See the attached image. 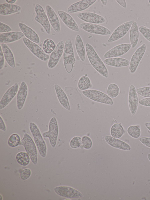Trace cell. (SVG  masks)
Listing matches in <instances>:
<instances>
[{"label":"cell","mask_w":150,"mask_h":200,"mask_svg":"<svg viewBox=\"0 0 150 200\" xmlns=\"http://www.w3.org/2000/svg\"><path fill=\"white\" fill-rule=\"evenodd\" d=\"M85 47L88 58L91 64L101 75L107 78L108 77L107 68L93 46L87 43Z\"/></svg>","instance_id":"6da1fadb"},{"label":"cell","mask_w":150,"mask_h":200,"mask_svg":"<svg viewBox=\"0 0 150 200\" xmlns=\"http://www.w3.org/2000/svg\"><path fill=\"white\" fill-rule=\"evenodd\" d=\"M29 128L40 155L42 157H45L47 154V146L39 128L36 123L32 122L30 123Z\"/></svg>","instance_id":"7a4b0ae2"},{"label":"cell","mask_w":150,"mask_h":200,"mask_svg":"<svg viewBox=\"0 0 150 200\" xmlns=\"http://www.w3.org/2000/svg\"><path fill=\"white\" fill-rule=\"evenodd\" d=\"M76 61L71 41L70 39H67L64 44L63 62L65 69L68 73L72 72Z\"/></svg>","instance_id":"3957f363"},{"label":"cell","mask_w":150,"mask_h":200,"mask_svg":"<svg viewBox=\"0 0 150 200\" xmlns=\"http://www.w3.org/2000/svg\"><path fill=\"white\" fill-rule=\"evenodd\" d=\"M19 145L23 146L33 164L36 165L38 160L37 147L31 136L27 133H25Z\"/></svg>","instance_id":"277c9868"},{"label":"cell","mask_w":150,"mask_h":200,"mask_svg":"<svg viewBox=\"0 0 150 200\" xmlns=\"http://www.w3.org/2000/svg\"><path fill=\"white\" fill-rule=\"evenodd\" d=\"M82 92L86 97L94 101L110 105L114 104L112 98L100 91L90 89L83 91Z\"/></svg>","instance_id":"5b68a950"},{"label":"cell","mask_w":150,"mask_h":200,"mask_svg":"<svg viewBox=\"0 0 150 200\" xmlns=\"http://www.w3.org/2000/svg\"><path fill=\"white\" fill-rule=\"evenodd\" d=\"M59 134V127L57 120L53 117L50 120L48 131L43 132L42 135L44 138H48L51 146L54 148L57 144Z\"/></svg>","instance_id":"8992f818"},{"label":"cell","mask_w":150,"mask_h":200,"mask_svg":"<svg viewBox=\"0 0 150 200\" xmlns=\"http://www.w3.org/2000/svg\"><path fill=\"white\" fill-rule=\"evenodd\" d=\"M35 11L36 13L35 20L42 26L48 34H50L51 31V26L43 7L40 4H37Z\"/></svg>","instance_id":"52a82bcc"},{"label":"cell","mask_w":150,"mask_h":200,"mask_svg":"<svg viewBox=\"0 0 150 200\" xmlns=\"http://www.w3.org/2000/svg\"><path fill=\"white\" fill-rule=\"evenodd\" d=\"M146 50V45L143 43L133 53L131 57L129 67L130 73L134 74L136 71Z\"/></svg>","instance_id":"ba28073f"},{"label":"cell","mask_w":150,"mask_h":200,"mask_svg":"<svg viewBox=\"0 0 150 200\" xmlns=\"http://www.w3.org/2000/svg\"><path fill=\"white\" fill-rule=\"evenodd\" d=\"M23 41L28 48L37 57L45 62L48 60L50 55L46 54L43 49L37 43L25 38L23 39Z\"/></svg>","instance_id":"9c48e42d"},{"label":"cell","mask_w":150,"mask_h":200,"mask_svg":"<svg viewBox=\"0 0 150 200\" xmlns=\"http://www.w3.org/2000/svg\"><path fill=\"white\" fill-rule=\"evenodd\" d=\"M79 27L84 30L92 34L103 35L111 34V31L109 29L98 24L83 23L79 24Z\"/></svg>","instance_id":"30bf717a"},{"label":"cell","mask_w":150,"mask_h":200,"mask_svg":"<svg viewBox=\"0 0 150 200\" xmlns=\"http://www.w3.org/2000/svg\"><path fill=\"white\" fill-rule=\"evenodd\" d=\"M133 22L132 20L126 22L117 27L108 40L109 43L115 41L125 36L130 29Z\"/></svg>","instance_id":"8fae6325"},{"label":"cell","mask_w":150,"mask_h":200,"mask_svg":"<svg viewBox=\"0 0 150 200\" xmlns=\"http://www.w3.org/2000/svg\"><path fill=\"white\" fill-rule=\"evenodd\" d=\"M64 48L63 40H61L57 43L55 49L50 55L47 63L48 68L53 69L56 66L63 54Z\"/></svg>","instance_id":"7c38bea8"},{"label":"cell","mask_w":150,"mask_h":200,"mask_svg":"<svg viewBox=\"0 0 150 200\" xmlns=\"http://www.w3.org/2000/svg\"><path fill=\"white\" fill-rule=\"evenodd\" d=\"M131 48L130 43H122L117 45L107 51L103 57L106 59L121 56L127 52Z\"/></svg>","instance_id":"4fadbf2b"},{"label":"cell","mask_w":150,"mask_h":200,"mask_svg":"<svg viewBox=\"0 0 150 200\" xmlns=\"http://www.w3.org/2000/svg\"><path fill=\"white\" fill-rule=\"evenodd\" d=\"M54 192L58 195L69 198H79L83 195L78 190L71 187L64 186L56 187L54 189Z\"/></svg>","instance_id":"5bb4252c"},{"label":"cell","mask_w":150,"mask_h":200,"mask_svg":"<svg viewBox=\"0 0 150 200\" xmlns=\"http://www.w3.org/2000/svg\"><path fill=\"white\" fill-rule=\"evenodd\" d=\"M19 88L18 83H15L6 91L0 101V110L5 108L15 97Z\"/></svg>","instance_id":"9a60e30c"},{"label":"cell","mask_w":150,"mask_h":200,"mask_svg":"<svg viewBox=\"0 0 150 200\" xmlns=\"http://www.w3.org/2000/svg\"><path fill=\"white\" fill-rule=\"evenodd\" d=\"M77 16L81 20L88 23L98 24L103 23L105 21L103 16L92 12H81L78 13Z\"/></svg>","instance_id":"2e32d148"},{"label":"cell","mask_w":150,"mask_h":200,"mask_svg":"<svg viewBox=\"0 0 150 200\" xmlns=\"http://www.w3.org/2000/svg\"><path fill=\"white\" fill-rule=\"evenodd\" d=\"M138 97L136 89L133 84L129 88L128 96V104L131 113L134 115L136 113L138 106Z\"/></svg>","instance_id":"e0dca14e"},{"label":"cell","mask_w":150,"mask_h":200,"mask_svg":"<svg viewBox=\"0 0 150 200\" xmlns=\"http://www.w3.org/2000/svg\"><path fill=\"white\" fill-rule=\"evenodd\" d=\"M28 93V88L26 83L22 81L19 87L17 94L16 105L18 110H21L23 107Z\"/></svg>","instance_id":"ac0fdd59"},{"label":"cell","mask_w":150,"mask_h":200,"mask_svg":"<svg viewBox=\"0 0 150 200\" xmlns=\"http://www.w3.org/2000/svg\"><path fill=\"white\" fill-rule=\"evenodd\" d=\"M45 8L47 15L50 25L56 33H59L61 29L60 24L57 14L50 5H46Z\"/></svg>","instance_id":"d6986e66"},{"label":"cell","mask_w":150,"mask_h":200,"mask_svg":"<svg viewBox=\"0 0 150 200\" xmlns=\"http://www.w3.org/2000/svg\"><path fill=\"white\" fill-rule=\"evenodd\" d=\"M96 0H82L71 5L67 8L69 13H74L84 11L93 4Z\"/></svg>","instance_id":"ffe728a7"},{"label":"cell","mask_w":150,"mask_h":200,"mask_svg":"<svg viewBox=\"0 0 150 200\" xmlns=\"http://www.w3.org/2000/svg\"><path fill=\"white\" fill-rule=\"evenodd\" d=\"M57 12L62 21L67 27L75 31H79L77 23L69 13L62 10H58Z\"/></svg>","instance_id":"44dd1931"},{"label":"cell","mask_w":150,"mask_h":200,"mask_svg":"<svg viewBox=\"0 0 150 200\" xmlns=\"http://www.w3.org/2000/svg\"><path fill=\"white\" fill-rule=\"evenodd\" d=\"M24 36L22 32L19 31H13L3 33L0 35V43H12L20 40Z\"/></svg>","instance_id":"7402d4cb"},{"label":"cell","mask_w":150,"mask_h":200,"mask_svg":"<svg viewBox=\"0 0 150 200\" xmlns=\"http://www.w3.org/2000/svg\"><path fill=\"white\" fill-rule=\"evenodd\" d=\"M18 26L27 38L36 43H40V38L38 34L33 29L21 22L19 23Z\"/></svg>","instance_id":"603a6c76"},{"label":"cell","mask_w":150,"mask_h":200,"mask_svg":"<svg viewBox=\"0 0 150 200\" xmlns=\"http://www.w3.org/2000/svg\"><path fill=\"white\" fill-rule=\"evenodd\" d=\"M104 139L108 145L113 148L126 151L131 149L130 146L127 143L111 136L105 135Z\"/></svg>","instance_id":"cb8c5ba5"},{"label":"cell","mask_w":150,"mask_h":200,"mask_svg":"<svg viewBox=\"0 0 150 200\" xmlns=\"http://www.w3.org/2000/svg\"><path fill=\"white\" fill-rule=\"evenodd\" d=\"M54 89L57 98L60 104L65 109L70 110L71 107L69 101L64 90L57 84H55Z\"/></svg>","instance_id":"d4e9b609"},{"label":"cell","mask_w":150,"mask_h":200,"mask_svg":"<svg viewBox=\"0 0 150 200\" xmlns=\"http://www.w3.org/2000/svg\"><path fill=\"white\" fill-rule=\"evenodd\" d=\"M103 62L108 66L116 67H127L130 64L127 59L120 57L106 58L103 60Z\"/></svg>","instance_id":"484cf974"},{"label":"cell","mask_w":150,"mask_h":200,"mask_svg":"<svg viewBox=\"0 0 150 200\" xmlns=\"http://www.w3.org/2000/svg\"><path fill=\"white\" fill-rule=\"evenodd\" d=\"M21 7L15 4L4 3L0 5V15L6 16L10 15L20 11Z\"/></svg>","instance_id":"4316f807"},{"label":"cell","mask_w":150,"mask_h":200,"mask_svg":"<svg viewBox=\"0 0 150 200\" xmlns=\"http://www.w3.org/2000/svg\"><path fill=\"white\" fill-rule=\"evenodd\" d=\"M139 38V31L137 23L133 21L130 29L129 38L131 48H134L137 45Z\"/></svg>","instance_id":"83f0119b"},{"label":"cell","mask_w":150,"mask_h":200,"mask_svg":"<svg viewBox=\"0 0 150 200\" xmlns=\"http://www.w3.org/2000/svg\"><path fill=\"white\" fill-rule=\"evenodd\" d=\"M4 58L8 65L14 68L15 67V61L13 54L8 46L5 43H1Z\"/></svg>","instance_id":"f1b7e54d"},{"label":"cell","mask_w":150,"mask_h":200,"mask_svg":"<svg viewBox=\"0 0 150 200\" xmlns=\"http://www.w3.org/2000/svg\"><path fill=\"white\" fill-rule=\"evenodd\" d=\"M75 45L77 54L80 59L84 62L86 58V50L82 39L80 35H77L75 40Z\"/></svg>","instance_id":"f546056e"},{"label":"cell","mask_w":150,"mask_h":200,"mask_svg":"<svg viewBox=\"0 0 150 200\" xmlns=\"http://www.w3.org/2000/svg\"><path fill=\"white\" fill-rule=\"evenodd\" d=\"M124 131V128L120 123H115L111 126L110 132L112 137L119 139L123 135Z\"/></svg>","instance_id":"4dcf8cb0"},{"label":"cell","mask_w":150,"mask_h":200,"mask_svg":"<svg viewBox=\"0 0 150 200\" xmlns=\"http://www.w3.org/2000/svg\"><path fill=\"white\" fill-rule=\"evenodd\" d=\"M16 158L18 163L20 165L24 167L28 165L30 160L28 155L24 152H18L16 155Z\"/></svg>","instance_id":"1f68e13d"},{"label":"cell","mask_w":150,"mask_h":200,"mask_svg":"<svg viewBox=\"0 0 150 200\" xmlns=\"http://www.w3.org/2000/svg\"><path fill=\"white\" fill-rule=\"evenodd\" d=\"M56 46V44L52 40L47 38L43 42L42 49L46 54L49 55L55 49Z\"/></svg>","instance_id":"d6a6232c"},{"label":"cell","mask_w":150,"mask_h":200,"mask_svg":"<svg viewBox=\"0 0 150 200\" xmlns=\"http://www.w3.org/2000/svg\"><path fill=\"white\" fill-rule=\"evenodd\" d=\"M91 84V81L88 77L83 75L79 78L78 82V87L80 90L84 91L88 90Z\"/></svg>","instance_id":"836d02e7"},{"label":"cell","mask_w":150,"mask_h":200,"mask_svg":"<svg viewBox=\"0 0 150 200\" xmlns=\"http://www.w3.org/2000/svg\"><path fill=\"white\" fill-rule=\"evenodd\" d=\"M120 89L117 84L114 83L110 84L108 86L107 90V95L111 98L117 97L119 94Z\"/></svg>","instance_id":"e575fe53"},{"label":"cell","mask_w":150,"mask_h":200,"mask_svg":"<svg viewBox=\"0 0 150 200\" xmlns=\"http://www.w3.org/2000/svg\"><path fill=\"white\" fill-rule=\"evenodd\" d=\"M21 141V138L19 135L16 133L12 134L8 138V145L11 148H15L19 145Z\"/></svg>","instance_id":"d590c367"},{"label":"cell","mask_w":150,"mask_h":200,"mask_svg":"<svg viewBox=\"0 0 150 200\" xmlns=\"http://www.w3.org/2000/svg\"><path fill=\"white\" fill-rule=\"evenodd\" d=\"M128 134L134 138H138L141 135V131L139 127L136 125L129 126L127 130Z\"/></svg>","instance_id":"8d00e7d4"},{"label":"cell","mask_w":150,"mask_h":200,"mask_svg":"<svg viewBox=\"0 0 150 200\" xmlns=\"http://www.w3.org/2000/svg\"><path fill=\"white\" fill-rule=\"evenodd\" d=\"M81 139V143L80 148H84L86 150L91 148L92 146L93 143L90 138L87 136L84 135L82 137Z\"/></svg>","instance_id":"74e56055"},{"label":"cell","mask_w":150,"mask_h":200,"mask_svg":"<svg viewBox=\"0 0 150 200\" xmlns=\"http://www.w3.org/2000/svg\"><path fill=\"white\" fill-rule=\"evenodd\" d=\"M81 138L79 136L73 137L69 142L70 147L72 149H76L80 148L81 143Z\"/></svg>","instance_id":"f35d334b"},{"label":"cell","mask_w":150,"mask_h":200,"mask_svg":"<svg viewBox=\"0 0 150 200\" xmlns=\"http://www.w3.org/2000/svg\"><path fill=\"white\" fill-rule=\"evenodd\" d=\"M138 94L145 98H150V87H145L136 89Z\"/></svg>","instance_id":"ab89813d"},{"label":"cell","mask_w":150,"mask_h":200,"mask_svg":"<svg viewBox=\"0 0 150 200\" xmlns=\"http://www.w3.org/2000/svg\"><path fill=\"white\" fill-rule=\"evenodd\" d=\"M139 32L143 37L148 41L150 42V28L144 26L139 27Z\"/></svg>","instance_id":"60d3db41"},{"label":"cell","mask_w":150,"mask_h":200,"mask_svg":"<svg viewBox=\"0 0 150 200\" xmlns=\"http://www.w3.org/2000/svg\"><path fill=\"white\" fill-rule=\"evenodd\" d=\"M31 174V170L29 168H25L21 171L20 173V177L22 180H25L29 178Z\"/></svg>","instance_id":"b9f144b4"},{"label":"cell","mask_w":150,"mask_h":200,"mask_svg":"<svg viewBox=\"0 0 150 200\" xmlns=\"http://www.w3.org/2000/svg\"><path fill=\"white\" fill-rule=\"evenodd\" d=\"M12 28L8 25L1 22H0V32L5 33L11 32Z\"/></svg>","instance_id":"7bdbcfd3"},{"label":"cell","mask_w":150,"mask_h":200,"mask_svg":"<svg viewBox=\"0 0 150 200\" xmlns=\"http://www.w3.org/2000/svg\"><path fill=\"white\" fill-rule=\"evenodd\" d=\"M140 141L146 147L150 148V138L147 137H142L139 138Z\"/></svg>","instance_id":"ee69618b"},{"label":"cell","mask_w":150,"mask_h":200,"mask_svg":"<svg viewBox=\"0 0 150 200\" xmlns=\"http://www.w3.org/2000/svg\"><path fill=\"white\" fill-rule=\"evenodd\" d=\"M139 103L142 106L150 107V98H146L142 99L139 101Z\"/></svg>","instance_id":"f6af8a7d"},{"label":"cell","mask_w":150,"mask_h":200,"mask_svg":"<svg viewBox=\"0 0 150 200\" xmlns=\"http://www.w3.org/2000/svg\"><path fill=\"white\" fill-rule=\"evenodd\" d=\"M5 58L1 47L0 46V69H2L5 63Z\"/></svg>","instance_id":"bcb514c9"},{"label":"cell","mask_w":150,"mask_h":200,"mask_svg":"<svg viewBox=\"0 0 150 200\" xmlns=\"http://www.w3.org/2000/svg\"><path fill=\"white\" fill-rule=\"evenodd\" d=\"M0 129L2 130L5 131L6 130L5 123L1 116L0 117Z\"/></svg>","instance_id":"7dc6e473"},{"label":"cell","mask_w":150,"mask_h":200,"mask_svg":"<svg viewBox=\"0 0 150 200\" xmlns=\"http://www.w3.org/2000/svg\"><path fill=\"white\" fill-rule=\"evenodd\" d=\"M117 2L121 6L126 8L127 6V3L125 0H116Z\"/></svg>","instance_id":"c3c4849f"},{"label":"cell","mask_w":150,"mask_h":200,"mask_svg":"<svg viewBox=\"0 0 150 200\" xmlns=\"http://www.w3.org/2000/svg\"><path fill=\"white\" fill-rule=\"evenodd\" d=\"M7 3L10 4H13L17 1L16 0H6Z\"/></svg>","instance_id":"681fc988"},{"label":"cell","mask_w":150,"mask_h":200,"mask_svg":"<svg viewBox=\"0 0 150 200\" xmlns=\"http://www.w3.org/2000/svg\"><path fill=\"white\" fill-rule=\"evenodd\" d=\"M145 125L146 128L150 131V122H146L145 123Z\"/></svg>","instance_id":"f907efd6"},{"label":"cell","mask_w":150,"mask_h":200,"mask_svg":"<svg viewBox=\"0 0 150 200\" xmlns=\"http://www.w3.org/2000/svg\"><path fill=\"white\" fill-rule=\"evenodd\" d=\"M101 1L102 4L104 6H106L107 5V0H101Z\"/></svg>","instance_id":"816d5d0a"},{"label":"cell","mask_w":150,"mask_h":200,"mask_svg":"<svg viewBox=\"0 0 150 200\" xmlns=\"http://www.w3.org/2000/svg\"><path fill=\"white\" fill-rule=\"evenodd\" d=\"M147 156L150 162V153L148 154Z\"/></svg>","instance_id":"f5cc1de1"},{"label":"cell","mask_w":150,"mask_h":200,"mask_svg":"<svg viewBox=\"0 0 150 200\" xmlns=\"http://www.w3.org/2000/svg\"><path fill=\"white\" fill-rule=\"evenodd\" d=\"M148 1L149 3L150 4V0H148Z\"/></svg>","instance_id":"db71d44e"}]
</instances>
